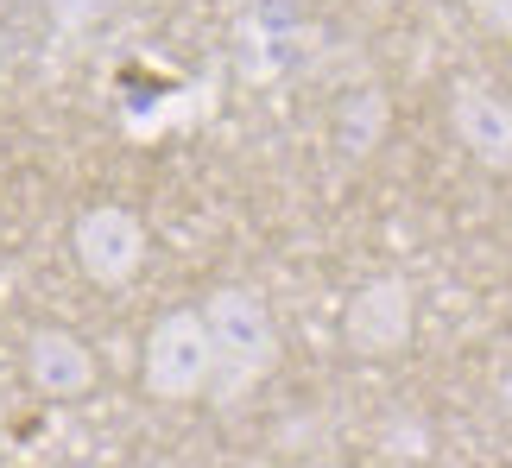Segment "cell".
I'll return each instance as SVG.
<instances>
[{
    "instance_id": "7a4b0ae2",
    "label": "cell",
    "mask_w": 512,
    "mask_h": 468,
    "mask_svg": "<svg viewBox=\"0 0 512 468\" xmlns=\"http://www.w3.org/2000/svg\"><path fill=\"white\" fill-rule=\"evenodd\" d=\"M215 380V348L203 329V310H165L146 336V393L152 399H203Z\"/></svg>"
},
{
    "instance_id": "9c48e42d",
    "label": "cell",
    "mask_w": 512,
    "mask_h": 468,
    "mask_svg": "<svg viewBox=\"0 0 512 468\" xmlns=\"http://www.w3.org/2000/svg\"><path fill=\"white\" fill-rule=\"evenodd\" d=\"M51 19H57V32H83L102 19V0H51Z\"/></svg>"
},
{
    "instance_id": "8992f818",
    "label": "cell",
    "mask_w": 512,
    "mask_h": 468,
    "mask_svg": "<svg viewBox=\"0 0 512 468\" xmlns=\"http://www.w3.org/2000/svg\"><path fill=\"white\" fill-rule=\"evenodd\" d=\"M26 380L45 399H83L95 386V355L76 329H32L26 336Z\"/></svg>"
},
{
    "instance_id": "6da1fadb",
    "label": "cell",
    "mask_w": 512,
    "mask_h": 468,
    "mask_svg": "<svg viewBox=\"0 0 512 468\" xmlns=\"http://www.w3.org/2000/svg\"><path fill=\"white\" fill-rule=\"evenodd\" d=\"M203 329H209V348H215L209 393H215V405H241L279 367V323H272L260 291L222 285L203 298Z\"/></svg>"
},
{
    "instance_id": "3957f363",
    "label": "cell",
    "mask_w": 512,
    "mask_h": 468,
    "mask_svg": "<svg viewBox=\"0 0 512 468\" xmlns=\"http://www.w3.org/2000/svg\"><path fill=\"white\" fill-rule=\"evenodd\" d=\"M70 253H76V266H83V279L127 285V279H140V266H146V222L133 216L127 203H95V209L76 216Z\"/></svg>"
},
{
    "instance_id": "52a82bcc",
    "label": "cell",
    "mask_w": 512,
    "mask_h": 468,
    "mask_svg": "<svg viewBox=\"0 0 512 468\" xmlns=\"http://www.w3.org/2000/svg\"><path fill=\"white\" fill-rule=\"evenodd\" d=\"M386 127H392V102H386L380 89L342 95V108H336V146L348 152V159H367L373 146H386Z\"/></svg>"
},
{
    "instance_id": "8fae6325",
    "label": "cell",
    "mask_w": 512,
    "mask_h": 468,
    "mask_svg": "<svg viewBox=\"0 0 512 468\" xmlns=\"http://www.w3.org/2000/svg\"><path fill=\"white\" fill-rule=\"evenodd\" d=\"M317 468H348V462H317Z\"/></svg>"
},
{
    "instance_id": "277c9868",
    "label": "cell",
    "mask_w": 512,
    "mask_h": 468,
    "mask_svg": "<svg viewBox=\"0 0 512 468\" xmlns=\"http://www.w3.org/2000/svg\"><path fill=\"white\" fill-rule=\"evenodd\" d=\"M411 329H418V298H411V285L399 279V272L367 279L348 298V310H342V342L354 348V355H367V361L399 355V348L411 342Z\"/></svg>"
},
{
    "instance_id": "5b68a950",
    "label": "cell",
    "mask_w": 512,
    "mask_h": 468,
    "mask_svg": "<svg viewBox=\"0 0 512 468\" xmlns=\"http://www.w3.org/2000/svg\"><path fill=\"white\" fill-rule=\"evenodd\" d=\"M449 127H456V140L468 146V159H475V165L512 171V102H506L500 89L462 83L456 102H449Z\"/></svg>"
},
{
    "instance_id": "ba28073f",
    "label": "cell",
    "mask_w": 512,
    "mask_h": 468,
    "mask_svg": "<svg viewBox=\"0 0 512 468\" xmlns=\"http://www.w3.org/2000/svg\"><path fill=\"white\" fill-rule=\"evenodd\" d=\"M468 13H475V26L487 38H506L512 45V0H468Z\"/></svg>"
},
{
    "instance_id": "30bf717a",
    "label": "cell",
    "mask_w": 512,
    "mask_h": 468,
    "mask_svg": "<svg viewBox=\"0 0 512 468\" xmlns=\"http://www.w3.org/2000/svg\"><path fill=\"white\" fill-rule=\"evenodd\" d=\"M500 412L512 418V367H506V374H500Z\"/></svg>"
},
{
    "instance_id": "7c38bea8",
    "label": "cell",
    "mask_w": 512,
    "mask_h": 468,
    "mask_svg": "<svg viewBox=\"0 0 512 468\" xmlns=\"http://www.w3.org/2000/svg\"><path fill=\"white\" fill-rule=\"evenodd\" d=\"M253 468H266V462H253Z\"/></svg>"
}]
</instances>
